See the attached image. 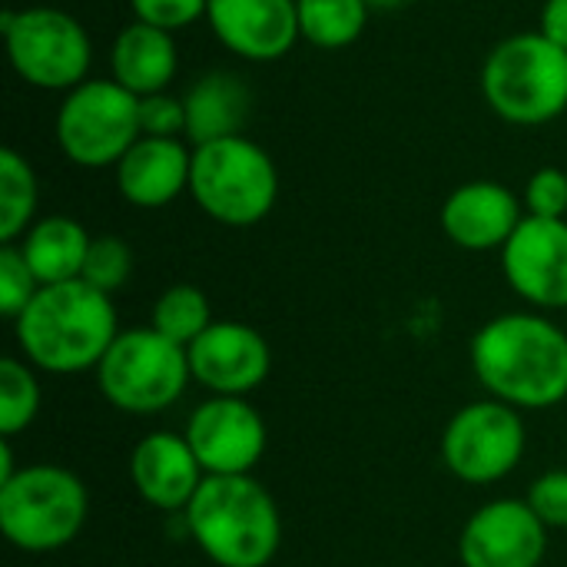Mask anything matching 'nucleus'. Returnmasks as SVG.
Listing matches in <instances>:
<instances>
[{"label": "nucleus", "instance_id": "f257e3e1", "mask_svg": "<svg viewBox=\"0 0 567 567\" xmlns=\"http://www.w3.org/2000/svg\"><path fill=\"white\" fill-rule=\"evenodd\" d=\"M472 369L485 392L522 409L567 399V332L538 312H505L472 339Z\"/></svg>", "mask_w": 567, "mask_h": 567}, {"label": "nucleus", "instance_id": "f03ea898", "mask_svg": "<svg viewBox=\"0 0 567 567\" xmlns=\"http://www.w3.org/2000/svg\"><path fill=\"white\" fill-rule=\"evenodd\" d=\"M13 336L33 369L76 375L96 369L120 336L116 309L106 292L83 279L40 286L30 306L13 319Z\"/></svg>", "mask_w": 567, "mask_h": 567}, {"label": "nucleus", "instance_id": "7ed1b4c3", "mask_svg": "<svg viewBox=\"0 0 567 567\" xmlns=\"http://www.w3.org/2000/svg\"><path fill=\"white\" fill-rule=\"evenodd\" d=\"M186 528L219 567H269L282 545V518L252 475H206L186 508Z\"/></svg>", "mask_w": 567, "mask_h": 567}, {"label": "nucleus", "instance_id": "20e7f679", "mask_svg": "<svg viewBox=\"0 0 567 567\" xmlns=\"http://www.w3.org/2000/svg\"><path fill=\"white\" fill-rule=\"evenodd\" d=\"M482 96L512 126H545L567 113V50L542 30L498 40L482 63Z\"/></svg>", "mask_w": 567, "mask_h": 567}, {"label": "nucleus", "instance_id": "39448f33", "mask_svg": "<svg viewBox=\"0 0 567 567\" xmlns=\"http://www.w3.org/2000/svg\"><path fill=\"white\" fill-rule=\"evenodd\" d=\"M193 203L219 226L246 229L262 223L279 199V169L266 146L246 133L193 146Z\"/></svg>", "mask_w": 567, "mask_h": 567}, {"label": "nucleus", "instance_id": "423d86ee", "mask_svg": "<svg viewBox=\"0 0 567 567\" xmlns=\"http://www.w3.org/2000/svg\"><path fill=\"white\" fill-rule=\"evenodd\" d=\"M86 485L63 465H27L0 485V532L27 551L66 548L86 525Z\"/></svg>", "mask_w": 567, "mask_h": 567}, {"label": "nucleus", "instance_id": "0eeeda50", "mask_svg": "<svg viewBox=\"0 0 567 567\" xmlns=\"http://www.w3.org/2000/svg\"><path fill=\"white\" fill-rule=\"evenodd\" d=\"M0 33L13 73L47 93H70L90 80L93 40L86 27L60 7L3 10Z\"/></svg>", "mask_w": 567, "mask_h": 567}, {"label": "nucleus", "instance_id": "6e6552de", "mask_svg": "<svg viewBox=\"0 0 567 567\" xmlns=\"http://www.w3.org/2000/svg\"><path fill=\"white\" fill-rule=\"evenodd\" d=\"M189 379L186 349L159 336L153 326L120 332L96 365L103 399L126 415H159L179 402Z\"/></svg>", "mask_w": 567, "mask_h": 567}, {"label": "nucleus", "instance_id": "1a4fd4ad", "mask_svg": "<svg viewBox=\"0 0 567 567\" xmlns=\"http://www.w3.org/2000/svg\"><path fill=\"white\" fill-rule=\"evenodd\" d=\"M53 136L60 153L80 169L116 166L140 133V96L123 90L113 76H90L63 93Z\"/></svg>", "mask_w": 567, "mask_h": 567}, {"label": "nucleus", "instance_id": "9d476101", "mask_svg": "<svg viewBox=\"0 0 567 567\" xmlns=\"http://www.w3.org/2000/svg\"><path fill=\"white\" fill-rule=\"evenodd\" d=\"M528 449L522 412L498 399L462 405L442 432V462L465 485L508 478Z\"/></svg>", "mask_w": 567, "mask_h": 567}, {"label": "nucleus", "instance_id": "9b49d317", "mask_svg": "<svg viewBox=\"0 0 567 567\" xmlns=\"http://www.w3.org/2000/svg\"><path fill=\"white\" fill-rule=\"evenodd\" d=\"M183 435L206 475H252L266 455V422L239 395H213L196 405Z\"/></svg>", "mask_w": 567, "mask_h": 567}, {"label": "nucleus", "instance_id": "f8f14e48", "mask_svg": "<svg viewBox=\"0 0 567 567\" xmlns=\"http://www.w3.org/2000/svg\"><path fill=\"white\" fill-rule=\"evenodd\" d=\"M189 372L213 395H239L256 392L272 369V349L266 336L246 322L216 319L189 349Z\"/></svg>", "mask_w": 567, "mask_h": 567}, {"label": "nucleus", "instance_id": "ddd939ff", "mask_svg": "<svg viewBox=\"0 0 567 567\" xmlns=\"http://www.w3.org/2000/svg\"><path fill=\"white\" fill-rule=\"evenodd\" d=\"M502 272L535 309H567V219L525 216L502 249Z\"/></svg>", "mask_w": 567, "mask_h": 567}, {"label": "nucleus", "instance_id": "4468645a", "mask_svg": "<svg viewBox=\"0 0 567 567\" xmlns=\"http://www.w3.org/2000/svg\"><path fill=\"white\" fill-rule=\"evenodd\" d=\"M548 551V528L528 502L498 498L482 505L462 528L465 567H538Z\"/></svg>", "mask_w": 567, "mask_h": 567}, {"label": "nucleus", "instance_id": "2eb2a0df", "mask_svg": "<svg viewBox=\"0 0 567 567\" xmlns=\"http://www.w3.org/2000/svg\"><path fill=\"white\" fill-rule=\"evenodd\" d=\"M206 23L246 63H276L302 40L296 0H209Z\"/></svg>", "mask_w": 567, "mask_h": 567}, {"label": "nucleus", "instance_id": "dca6fc26", "mask_svg": "<svg viewBox=\"0 0 567 567\" xmlns=\"http://www.w3.org/2000/svg\"><path fill=\"white\" fill-rule=\"evenodd\" d=\"M525 203L495 179H472L452 189L439 209L442 233L468 252L505 249L525 219Z\"/></svg>", "mask_w": 567, "mask_h": 567}, {"label": "nucleus", "instance_id": "f3484780", "mask_svg": "<svg viewBox=\"0 0 567 567\" xmlns=\"http://www.w3.org/2000/svg\"><path fill=\"white\" fill-rule=\"evenodd\" d=\"M193 143L140 136L113 166L120 196L136 209H163L189 193Z\"/></svg>", "mask_w": 567, "mask_h": 567}, {"label": "nucleus", "instance_id": "a211bd4d", "mask_svg": "<svg viewBox=\"0 0 567 567\" xmlns=\"http://www.w3.org/2000/svg\"><path fill=\"white\" fill-rule=\"evenodd\" d=\"M130 478L146 505L159 512H186L206 472L193 455L186 435L153 432L136 442L130 455Z\"/></svg>", "mask_w": 567, "mask_h": 567}, {"label": "nucleus", "instance_id": "6ab92c4d", "mask_svg": "<svg viewBox=\"0 0 567 567\" xmlns=\"http://www.w3.org/2000/svg\"><path fill=\"white\" fill-rule=\"evenodd\" d=\"M183 106L186 140L199 146L243 133L252 110V90L236 70H206L186 86Z\"/></svg>", "mask_w": 567, "mask_h": 567}, {"label": "nucleus", "instance_id": "aec40b11", "mask_svg": "<svg viewBox=\"0 0 567 567\" xmlns=\"http://www.w3.org/2000/svg\"><path fill=\"white\" fill-rule=\"evenodd\" d=\"M179 70V50L173 33L150 23H126L110 47V76L133 96L166 93Z\"/></svg>", "mask_w": 567, "mask_h": 567}, {"label": "nucleus", "instance_id": "412c9836", "mask_svg": "<svg viewBox=\"0 0 567 567\" xmlns=\"http://www.w3.org/2000/svg\"><path fill=\"white\" fill-rule=\"evenodd\" d=\"M93 236L63 213L37 219L23 236H20V252L27 266L33 269L40 286H56V282H73L83 276V262L90 252Z\"/></svg>", "mask_w": 567, "mask_h": 567}, {"label": "nucleus", "instance_id": "4be33fe9", "mask_svg": "<svg viewBox=\"0 0 567 567\" xmlns=\"http://www.w3.org/2000/svg\"><path fill=\"white\" fill-rule=\"evenodd\" d=\"M299 33L316 50H346L365 27L372 7L365 0H296Z\"/></svg>", "mask_w": 567, "mask_h": 567}, {"label": "nucleus", "instance_id": "5701e85b", "mask_svg": "<svg viewBox=\"0 0 567 567\" xmlns=\"http://www.w3.org/2000/svg\"><path fill=\"white\" fill-rule=\"evenodd\" d=\"M40 183L27 156L13 146L0 150V243H20V236L37 223Z\"/></svg>", "mask_w": 567, "mask_h": 567}, {"label": "nucleus", "instance_id": "b1692460", "mask_svg": "<svg viewBox=\"0 0 567 567\" xmlns=\"http://www.w3.org/2000/svg\"><path fill=\"white\" fill-rule=\"evenodd\" d=\"M213 322L216 319H213V306H209L206 292L189 282L169 286L153 302V316H150V326L183 349H189Z\"/></svg>", "mask_w": 567, "mask_h": 567}, {"label": "nucleus", "instance_id": "393cba45", "mask_svg": "<svg viewBox=\"0 0 567 567\" xmlns=\"http://www.w3.org/2000/svg\"><path fill=\"white\" fill-rule=\"evenodd\" d=\"M40 412V382L33 365L17 355L0 359V439H13L33 425Z\"/></svg>", "mask_w": 567, "mask_h": 567}, {"label": "nucleus", "instance_id": "a878e982", "mask_svg": "<svg viewBox=\"0 0 567 567\" xmlns=\"http://www.w3.org/2000/svg\"><path fill=\"white\" fill-rule=\"evenodd\" d=\"M133 276V249L126 239L120 236H93L86 262H83V282H90L93 289L113 296L116 289H123Z\"/></svg>", "mask_w": 567, "mask_h": 567}, {"label": "nucleus", "instance_id": "bb28decb", "mask_svg": "<svg viewBox=\"0 0 567 567\" xmlns=\"http://www.w3.org/2000/svg\"><path fill=\"white\" fill-rule=\"evenodd\" d=\"M40 292V282L33 276V269L27 266L23 252L17 243H3L0 246V312L13 322L30 299Z\"/></svg>", "mask_w": 567, "mask_h": 567}, {"label": "nucleus", "instance_id": "cd10ccee", "mask_svg": "<svg viewBox=\"0 0 567 567\" xmlns=\"http://www.w3.org/2000/svg\"><path fill=\"white\" fill-rule=\"evenodd\" d=\"M133 20L150 23L166 33H179L199 20H206L209 0H130Z\"/></svg>", "mask_w": 567, "mask_h": 567}, {"label": "nucleus", "instance_id": "c85d7f7f", "mask_svg": "<svg viewBox=\"0 0 567 567\" xmlns=\"http://www.w3.org/2000/svg\"><path fill=\"white\" fill-rule=\"evenodd\" d=\"M525 213L538 219H565L567 216V173L558 166H545L525 183Z\"/></svg>", "mask_w": 567, "mask_h": 567}, {"label": "nucleus", "instance_id": "c756f323", "mask_svg": "<svg viewBox=\"0 0 567 567\" xmlns=\"http://www.w3.org/2000/svg\"><path fill=\"white\" fill-rule=\"evenodd\" d=\"M140 133L159 140H186V106L183 96L153 93L140 100ZM189 143V140H186Z\"/></svg>", "mask_w": 567, "mask_h": 567}, {"label": "nucleus", "instance_id": "7c9ffc66", "mask_svg": "<svg viewBox=\"0 0 567 567\" xmlns=\"http://www.w3.org/2000/svg\"><path fill=\"white\" fill-rule=\"evenodd\" d=\"M525 502L545 528H567V468H555L535 478Z\"/></svg>", "mask_w": 567, "mask_h": 567}, {"label": "nucleus", "instance_id": "2f4dec72", "mask_svg": "<svg viewBox=\"0 0 567 567\" xmlns=\"http://www.w3.org/2000/svg\"><path fill=\"white\" fill-rule=\"evenodd\" d=\"M538 30L567 50V0H545L542 3V17H538Z\"/></svg>", "mask_w": 567, "mask_h": 567}, {"label": "nucleus", "instance_id": "473e14b6", "mask_svg": "<svg viewBox=\"0 0 567 567\" xmlns=\"http://www.w3.org/2000/svg\"><path fill=\"white\" fill-rule=\"evenodd\" d=\"M372 10H399V7H405L409 0H365Z\"/></svg>", "mask_w": 567, "mask_h": 567}]
</instances>
